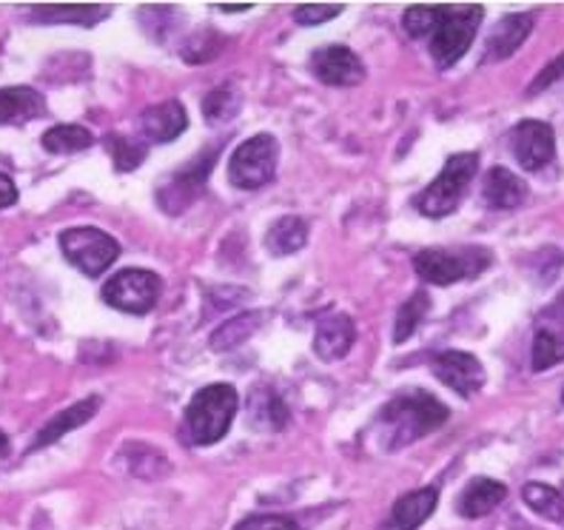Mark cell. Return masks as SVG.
Segmentation results:
<instances>
[{
  "mask_svg": "<svg viewBox=\"0 0 564 530\" xmlns=\"http://www.w3.org/2000/svg\"><path fill=\"white\" fill-rule=\"evenodd\" d=\"M522 499L528 508H533L539 517L551 519V522H564V496L556 488L542 483H528L522 488Z\"/></svg>",
  "mask_w": 564,
  "mask_h": 530,
  "instance_id": "cell-27",
  "label": "cell"
},
{
  "mask_svg": "<svg viewBox=\"0 0 564 530\" xmlns=\"http://www.w3.org/2000/svg\"><path fill=\"white\" fill-rule=\"evenodd\" d=\"M46 111V100L41 91L29 89V86H12V89H0V123L18 126L26 120L41 118Z\"/></svg>",
  "mask_w": 564,
  "mask_h": 530,
  "instance_id": "cell-18",
  "label": "cell"
},
{
  "mask_svg": "<svg viewBox=\"0 0 564 530\" xmlns=\"http://www.w3.org/2000/svg\"><path fill=\"white\" fill-rule=\"evenodd\" d=\"M354 339H357V328L354 320L345 314H328L317 323V337H314V351L319 359H343L345 354L351 351Z\"/></svg>",
  "mask_w": 564,
  "mask_h": 530,
  "instance_id": "cell-15",
  "label": "cell"
},
{
  "mask_svg": "<svg viewBox=\"0 0 564 530\" xmlns=\"http://www.w3.org/2000/svg\"><path fill=\"white\" fill-rule=\"evenodd\" d=\"M442 14H445V7H411L402 18V26L411 37H427L436 32Z\"/></svg>",
  "mask_w": 564,
  "mask_h": 530,
  "instance_id": "cell-30",
  "label": "cell"
},
{
  "mask_svg": "<svg viewBox=\"0 0 564 530\" xmlns=\"http://www.w3.org/2000/svg\"><path fill=\"white\" fill-rule=\"evenodd\" d=\"M339 12H343L339 3H330V7L328 3H305V7L294 9V21L300 26H317V23L334 21Z\"/></svg>",
  "mask_w": 564,
  "mask_h": 530,
  "instance_id": "cell-32",
  "label": "cell"
},
{
  "mask_svg": "<svg viewBox=\"0 0 564 530\" xmlns=\"http://www.w3.org/2000/svg\"><path fill=\"white\" fill-rule=\"evenodd\" d=\"M18 203V186L12 183V177L0 174V208H9Z\"/></svg>",
  "mask_w": 564,
  "mask_h": 530,
  "instance_id": "cell-35",
  "label": "cell"
},
{
  "mask_svg": "<svg viewBox=\"0 0 564 530\" xmlns=\"http://www.w3.org/2000/svg\"><path fill=\"white\" fill-rule=\"evenodd\" d=\"M427 309H431V300H427L425 291H416V294L408 300L405 305L397 314V323H393V343L402 345L413 337V331L420 328V323L425 320Z\"/></svg>",
  "mask_w": 564,
  "mask_h": 530,
  "instance_id": "cell-28",
  "label": "cell"
},
{
  "mask_svg": "<svg viewBox=\"0 0 564 530\" xmlns=\"http://www.w3.org/2000/svg\"><path fill=\"white\" fill-rule=\"evenodd\" d=\"M445 422L447 408L427 391L397 393L379 413V431L388 448H405L413 440L440 431Z\"/></svg>",
  "mask_w": 564,
  "mask_h": 530,
  "instance_id": "cell-1",
  "label": "cell"
},
{
  "mask_svg": "<svg viewBox=\"0 0 564 530\" xmlns=\"http://www.w3.org/2000/svg\"><path fill=\"white\" fill-rule=\"evenodd\" d=\"M530 29H533V14H508L496 23L490 32L488 43H485V61H508L524 41H528Z\"/></svg>",
  "mask_w": 564,
  "mask_h": 530,
  "instance_id": "cell-16",
  "label": "cell"
},
{
  "mask_svg": "<svg viewBox=\"0 0 564 530\" xmlns=\"http://www.w3.org/2000/svg\"><path fill=\"white\" fill-rule=\"evenodd\" d=\"M109 152L111 160H115V169L118 172H134L145 158H149V149L145 143H138V140L129 138H109Z\"/></svg>",
  "mask_w": 564,
  "mask_h": 530,
  "instance_id": "cell-31",
  "label": "cell"
},
{
  "mask_svg": "<svg viewBox=\"0 0 564 530\" xmlns=\"http://www.w3.org/2000/svg\"><path fill=\"white\" fill-rule=\"evenodd\" d=\"M235 530H300L294 519L289 517H271V513H262V517H248L237 524Z\"/></svg>",
  "mask_w": 564,
  "mask_h": 530,
  "instance_id": "cell-34",
  "label": "cell"
},
{
  "mask_svg": "<svg viewBox=\"0 0 564 530\" xmlns=\"http://www.w3.org/2000/svg\"><path fill=\"white\" fill-rule=\"evenodd\" d=\"M431 371L440 379L442 386H447L451 391H456L459 397H474L476 391H482V386L488 382V374L485 366L474 354L468 351H442L431 359Z\"/></svg>",
  "mask_w": 564,
  "mask_h": 530,
  "instance_id": "cell-10",
  "label": "cell"
},
{
  "mask_svg": "<svg viewBox=\"0 0 564 530\" xmlns=\"http://www.w3.org/2000/svg\"><path fill=\"white\" fill-rule=\"evenodd\" d=\"M43 149L52 154H75L83 152V149H89L95 143L91 138V131L86 126H75V123H61L52 126V129L43 134Z\"/></svg>",
  "mask_w": 564,
  "mask_h": 530,
  "instance_id": "cell-24",
  "label": "cell"
},
{
  "mask_svg": "<svg viewBox=\"0 0 564 530\" xmlns=\"http://www.w3.org/2000/svg\"><path fill=\"white\" fill-rule=\"evenodd\" d=\"M476 169H479V158L470 152L447 158L440 177L413 201V206L420 208L425 217H447L459 206L462 194L470 186V180L476 177Z\"/></svg>",
  "mask_w": 564,
  "mask_h": 530,
  "instance_id": "cell-3",
  "label": "cell"
},
{
  "mask_svg": "<svg viewBox=\"0 0 564 530\" xmlns=\"http://www.w3.org/2000/svg\"><path fill=\"white\" fill-rule=\"evenodd\" d=\"M9 454V436L0 431V456H7Z\"/></svg>",
  "mask_w": 564,
  "mask_h": 530,
  "instance_id": "cell-38",
  "label": "cell"
},
{
  "mask_svg": "<svg viewBox=\"0 0 564 530\" xmlns=\"http://www.w3.org/2000/svg\"><path fill=\"white\" fill-rule=\"evenodd\" d=\"M97 408H100V400H97V397H89V400H80L77 405L66 408V411H61L57 417H52V420L41 428V434L35 436V442H32V448L29 451L46 448V445L57 442L61 436L69 434V431H77L80 425H86V422L97 413Z\"/></svg>",
  "mask_w": 564,
  "mask_h": 530,
  "instance_id": "cell-17",
  "label": "cell"
},
{
  "mask_svg": "<svg viewBox=\"0 0 564 530\" xmlns=\"http://www.w3.org/2000/svg\"><path fill=\"white\" fill-rule=\"evenodd\" d=\"M160 300V277L145 269H126L104 285V303L126 314H149Z\"/></svg>",
  "mask_w": 564,
  "mask_h": 530,
  "instance_id": "cell-8",
  "label": "cell"
},
{
  "mask_svg": "<svg viewBox=\"0 0 564 530\" xmlns=\"http://www.w3.org/2000/svg\"><path fill=\"white\" fill-rule=\"evenodd\" d=\"M276 158H280V143L271 134H254L235 149L228 163V177L237 188L269 186L276 174Z\"/></svg>",
  "mask_w": 564,
  "mask_h": 530,
  "instance_id": "cell-6",
  "label": "cell"
},
{
  "mask_svg": "<svg viewBox=\"0 0 564 530\" xmlns=\"http://www.w3.org/2000/svg\"><path fill=\"white\" fill-rule=\"evenodd\" d=\"M217 158H220V149H217V145H206V149H203L192 163L177 169V172L172 174V180H169L163 188H158L160 206L172 214L183 212V208H186L188 203L200 194V188L206 186V180L208 174H212Z\"/></svg>",
  "mask_w": 564,
  "mask_h": 530,
  "instance_id": "cell-9",
  "label": "cell"
},
{
  "mask_svg": "<svg viewBox=\"0 0 564 530\" xmlns=\"http://www.w3.org/2000/svg\"><path fill=\"white\" fill-rule=\"evenodd\" d=\"M558 363H564V325H544L533 339L530 366H533V371H547Z\"/></svg>",
  "mask_w": 564,
  "mask_h": 530,
  "instance_id": "cell-23",
  "label": "cell"
},
{
  "mask_svg": "<svg viewBox=\"0 0 564 530\" xmlns=\"http://www.w3.org/2000/svg\"><path fill=\"white\" fill-rule=\"evenodd\" d=\"M505 496H508V488L502 483H496V479H488V476H479L474 483L465 488V494L459 496V513L465 519H482L488 517L490 510H496L499 505L505 502Z\"/></svg>",
  "mask_w": 564,
  "mask_h": 530,
  "instance_id": "cell-20",
  "label": "cell"
},
{
  "mask_svg": "<svg viewBox=\"0 0 564 530\" xmlns=\"http://www.w3.org/2000/svg\"><path fill=\"white\" fill-rule=\"evenodd\" d=\"M524 197H528V186L522 183V177L508 172L505 165L490 169L482 183V201L490 208H517L522 206Z\"/></svg>",
  "mask_w": 564,
  "mask_h": 530,
  "instance_id": "cell-19",
  "label": "cell"
},
{
  "mask_svg": "<svg viewBox=\"0 0 564 530\" xmlns=\"http://www.w3.org/2000/svg\"><path fill=\"white\" fill-rule=\"evenodd\" d=\"M558 83H564V55H558L556 61L547 63L542 72L536 75V80L530 83L528 86V95H542V91L553 89V86H558Z\"/></svg>",
  "mask_w": 564,
  "mask_h": 530,
  "instance_id": "cell-33",
  "label": "cell"
},
{
  "mask_svg": "<svg viewBox=\"0 0 564 530\" xmlns=\"http://www.w3.org/2000/svg\"><path fill=\"white\" fill-rule=\"evenodd\" d=\"M510 143H513V154H517L519 165H522L524 172H539L556 154V134L542 120H522L513 129Z\"/></svg>",
  "mask_w": 564,
  "mask_h": 530,
  "instance_id": "cell-11",
  "label": "cell"
},
{
  "mask_svg": "<svg viewBox=\"0 0 564 530\" xmlns=\"http://www.w3.org/2000/svg\"><path fill=\"white\" fill-rule=\"evenodd\" d=\"M544 317L553 320V323H556V325H564V291L556 296V300H553L551 309L544 311Z\"/></svg>",
  "mask_w": 564,
  "mask_h": 530,
  "instance_id": "cell-36",
  "label": "cell"
},
{
  "mask_svg": "<svg viewBox=\"0 0 564 530\" xmlns=\"http://www.w3.org/2000/svg\"><path fill=\"white\" fill-rule=\"evenodd\" d=\"M109 9L106 7H37L32 21L37 23H80V26H95L104 21Z\"/></svg>",
  "mask_w": 564,
  "mask_h": 530,
  "instance_id": "cell-26",
  "label": "cell"
},
{
  "mask_svg": "<svg viewBox=\"0 0 564 530\" xmlns=\"http://www.w3.org/2000/svg\"><path fill=\"white\" fill-rule=\"evenodd\" d=\"M308 242V223L296 214H289V217H280L274 226L265 231V246H269L271 255H294L300 248Z\"/></svg>",
  "mask_w": 564,
  "mask_h": 530,
  "instance_id": "cell-22",
  "label": "cell"
},
{
  "mask_svg": "<svg viewBox=\"0 0 564 530\" xmlns=\"http://www.w3.org/2000/svg\"><path fill=\"white\" fill-rule=\"evenodd\" d=\"M311 72L328 86H357L365 80V66L348 46H325L311 57Z\"/></svg>",
  "mask_w": 564,
  "mask_h": 530,
  "instance_id": "cell-12",
  "label": "cell"
},
{
  "mask_svg": "<svg viewBox=\"0 0 564 530\" xmlns=\"http://www.w3.org/2000/svg\"><path fill=\"white\" fill-rule=\"evenodd\" d=\"M482 23V7H445L440 26L431 35V57L440 69L454 66L470 46H474L476 29Z\"/></svg>",
  "mask_w": 564,
  "mask_h": 530,
  "instance_id": "cell-5",
  "label": "cell"
},
{
  "mask_svg": "<svg viewBox=\"0 0 564 530\" xmlns=\"http://www.w3.org/2000/svg\"><path fill=\"white\" fill-rule=\"evenodd\" d=\"M188 126V115L180 100H165V104L149 106L138 118L140 138L145 143H169L177 140Z\"/></svg>",
  "mask_w": 564,
  "mask_h": 530,
  "instance_id": "cell-13",
  "label": "cell"
},
{
  "mask_svg": "<svg viewBox=\"0 0 564 530\" xmlns=\"http://www.w3.org/2000/svg\"><path fill=\"white\" fill-rule=\"evenodd\" d=\"M260 323L262 317L257 311H246L240 317L228 320V323H223L220 328L212 334V348L214 351H231V348H237L240 343H246V339L260 328Z\"/></svg>",
  "mask_w": 564,
  "mask_h": 530,
  "instance_id": "cell-25",
  "label": "cell"
},
{
  "mask_svg": "<svg viewBox=\"0 0 564 530\" xmlns=\"http://www.w3.org/2000/svg\"><path fill=\"white\" fill-rule=\"evenodd\" d=\"M237 111H240V97L231 89H217L212 95H206V100H203V118L214 126L228 123Z\"/></svg>",
  "mask_w": 564,
  "mask_h": 530,
  "instance_id": "cell-29",
  "label": "cell"
},
{
  "mask_svg": "<svg viewBox=\"0 0 564 530\" xmlns=\"http://www.w3.org/2000/svg\"><path fill=\"white\" fill-rule=\"evenodd\" d=\"M436 502H440V490L436 488H420L400 496V499L393 502L382 530H416L420 524L427 522L431 513H434Z\"/></svg>",
  "mask_w": 564,
  "mask_h": 530,
  "instance_id": "cell-14",
  "label": "cell"
},
{
  "mask_svg": "<svg viewBox=\"0 0 564 530\" xmlns=\"http://www.w3.org/2000/svg\"><path fill=\"white\" fill-rule=\"evenodd\" d=\"M488 251L482 248H462V251H442V248H427L413 257V269L425 283L451 285L459 280H470L479 271L488 269Z\"/></svg>",
  "mask_w": 564,
  "mask_h": 530,
  "instance_id": "cell-4",
  "label": "cell"
},
{
  "mask_svg": "<svg viewBox=\"0 0 564 530\" xmlns=\"http://www.w3.org/2000/svg\"><path fill=\"white\" fill-rule=\"evenodd\" d=\"M248 422L257 431H282L289 422V408L280 393H274L271 388H254L251 400H248Z\"/></svg>",
  "mask_w": 564,
  "mask_h": 530,
  "instance_id": "cell-21",
  "label": "cell"
},
{
  "mask_svg": "<svg viewBox=\"0 0 564 530\" xmlns=\"http://www.w3.org/2000/svg\"><path fill=\"white\" fill-rule=\"evenodd\" d=\"M237 408H240V393H237L235 386L217 382V386L203 388V391L194 393L192 405L186 408L183 440L188 445H197V448L220 442L228 434L231 422H235Z\"/></svg>",
  "mask_w": 564,
  "mask_h": 530,
  "instance_id": "cell-2",
  "label": "cell"
},
{
  "mask_svg": "<svg viewBox=\"0 0 564 530\" xmlns=\"http://www.w3.org/2000/svg\"><path fill=\"white\" fill-rule=\"evenodd\" d=\"M217 9H223V12H246V9H251V3H217Z\"/></svg>",
  "mask_w": 564,
  "mask_h": 530,
  "instance_id": "cell-37",
  "label": "cell"
},
{
  "mask_svg": "<svg viewBox=\"0 0 564 530\" xmlns=\"http://www.w3.org/2000/svg\"><path fill=\"white\" fill-rule=\"evenodd\" d=\"M61 248L63 255H66V260H69L75 269H80L86 277H100L120 255L118 240L111 235H106V231H100V228L91 226L63 231Z\"/></svg>",
  "mask_w": 564,
  "mask_h": 530,
  "instance_id": "cell-7",
  "label": "cell"
},
{
  "mask_svg": "<svg viewBox=\"0 0 564 530\" xmlns=\"http://www.w3.org/2000/svg\"><path fill=\"white\" fill-rule=\"evenodd\" d=\"M562 402H564V391H562Z\"/></svg>",
  "mask_w": 564,
  "mask_h": 530,
  "instance_id": "cell-39",
  "label": "cell"
}]
</instances>
